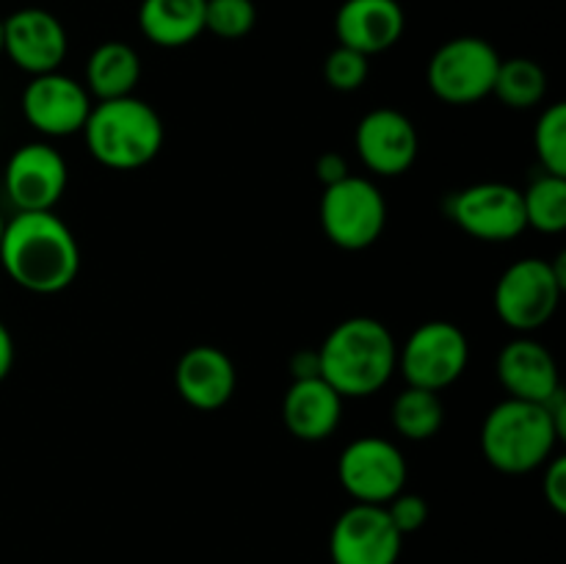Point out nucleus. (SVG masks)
<instances>
[{
  "label": "nucleus",
  "instance_id": "obj_9",
  "mask_svg": "<svg viewBox=\"0 0 566 564\" xmlns=\"http://www.w3.org/2000/svg\"><path fill=\"white\" fill-rule=\"evenodd\" d=\"M407 473V459L401 448L376 435L352 440L337 459V479L343 490L354 498V503L385 506L403 490Z\"/></svg>",
  "mask_w": 566,
  "mask_h": 564
},
{
  "label": "nucleus",
  "instance_id": "obj_4",
  "mask_svg": "<svg viewBox=\"0 0 566 564\" xmlns=\"http://www.w3.org/2000/svg\"><path fill=\"white\" fill-rule=\"evenodd\" d=\"M562 440L542 404L506 398L486 412L481 426V451L495 470L523 476L539 470Z\"/></svg>",
  "mask_w": 566,
  "mask_h": 564
},
{
  "label": "nucleus",
  "instance_id": "obj_17",
  "mask_svg": "<svg viewBox=\"0 0 566 564\" xmlns=\"http://www.w3.org/2000/svg\"><path fill=\"white\" fill-rule=\"evenodd\" d=\"M495 368L509 398H520V401L545 404L562 387L551 348L528 335L509 341L497 354Z\"/></svg>",
  "mask_w": 566,
  "mask_h": 564
},
{
  "label": "nucleus",
  "instance_id": "obj_1",
  "mask_svg": "<svg viewBox=\"0 0 566 564\" xmlns=\"http://www.w3.org/2000/svg\"><path fill=\"white\" fill-rule=\"evenodd\" d=\"M0 263L17 285L50 296L75 282L81 271V247L53 210L14 213L6 221Z\"/></svg>",
  "mask_w": 566,
  "mask_h": 564
},
{
  "label": "nucleus",
  "instance_id": "obj_11",
  "mask_svg": "<svg viewBox=\"0 0 566 564\" xmlns=\"http://www.w3.org/2000/svg\"><path fill=\"white\" fill-rule=\"evenodd\" d=\"M66 160L53 144L31 142L11 153L3 171V186L17 213L53 210L66 191Z\"/></svg>",
  "mask_w": 566,
  "mask_h": 564
},
{
  "label": "nucleus",
  "instance_id": "obj_31",
  "mask_svg": "<svg viewBox=\"0 0 566 564\" xmlns=\"http://www.w3.org/2000/svg\"><path fill=\"white\" fill-rule=\"evenodd\" d=\"M293 379H307V376H321L318 348L315 352H298L291 363Z\"/></svg>",
  "mask_w": 566,
  "mask_h": 564
},
{
  "label": "nucleus",
  "instance_id": "obj_13",
  "mask_svg": "<svg viewBox=\"0 0 566 564\" xmlns=\"http://www.w3.org/2000/svg\"><path fill=\"white\" fill-rule=\"evenodd\" d=\"M92 94L64 72L33 75L22 92V116L48 138H66L83 130L92 111Z\"/></svg>",
  "mask_w": 566,
  "mask_h": 564
},
{
  "label": "nucleus",
  "instance_id": "obj_8",
  "mask_svg": "<svg viewBox=\"0 0 566 564\" xmlns=\"http://www.w3.org/2000/svg\"><path fill=\"white\" fill-rule=\"evenodd\" d=\"M470 359L468 335L451 321H426L398 348V365L407 385L446 390L464 374Z\"/></svg>",
  "mask_w": 566,
  "mask_h": 564
},
{
  "label": "nucleus",
  "instance_id": "obj_21",
  "mask_svg": "<svg viewBox=\"0 0 566 564\" xmlns=\"http://www.w3.org/2000/svg\"><path fill=\"white\" fill-rule=\"evenodd\" d=\"M142 81V59L125 42H103L86 61V92L103 100L130 97Z\"/></svg>",
  "mask_w": 566,
  "mask_h": 564
},
{
  "label": "nucleus",
  "instance_id": "obj_23",
  "mask_svg": "<svg viewBox=\"0 0 566 564\" xmlns=\"http://www.w3.org/2000/svg\"><path fill=\"white\" fill-rule=\"evenodd\" d=\"M492 94H495L506 108H536L547 94V72L542 70L534 59H523V55L506 61L501 59Z\"/></svg>",
  "mask_w": 566,
  "mask_h": 564
},
{
  "label": "nucleus",
  "instance_id": "obj_16",
  "mask_svg": "<svg viewBox=\"0 0 566 564\" xmlns=\"http://www.w3.org/2000/svg\"><path fill=\"white\" fill-rule=\"evenodd\" d=\"M407 17L398 0H343L335 14L337 44L363 55H379L396 48Z\"/></svg>",
  "mask_w": 566,
  "mask_h": 564
},
{
  "label": "nucleus",
  "instance_id": "obj_3",
  "mask_svg": "<svg viewBox=\"0 0 566 564\" xmlns=\"http://www.w3.org/2000/svg\"><path fill=\"white\" fill-rule=\"evenodd\" d=\"M83 138L97 164L116 171H133L155 160L164 147V119L136 94L92 105Z\"/></svg>",
  "mask_w": 566,
  "mask_h": 564
},
{
  "label": "nucleus",
  "instance_id": "obj_24",
  "mask_svg": "<svg viewBox=\"0 0 566 564\" xmlns=\"http://www.w3.org/2000/svg\"><path fill=\"white\" fill-rule=\"evenodd\" d=\"M525 227L556 236L566 230V177L542 175L523 191Z\"/></svg>",
  "mask_w": 566,
  "mask_h": 564
},
{
  "label": "nucleus",
  "instance_id": "obj_28",
  "mask_svg": "<svg viewBox=\"0 0 566 564\" xmlns=\"http://www.w3.org/2000/svg\"><path fill=\"white\" fill-rule=\"evenodd\" d=\"M387 509V518L392 520V525L398 529V534L407 536L415 534L426 525L429 520V503H426L423 495H415V492H398L396 498L385 503Z\"/></svg>",
  "mask_w": 566,
  "mask_h": 564
},
{
  "label": "nucleus",
  "instance_id": "obj_22",
  "mask_svg": "<svg viewBox=\"0 0 566 564\" xmlns=\"http://www.w3.org/2000/svg\"><path fill=\"white\" fill-rule=\"evenodd\" d=\"M390 420L392 429L401 437H407V440H431L442 429V420H446V407L440 401V393L407 385L398 393L396 401H392Z\"/></svg>",
  "mask_w": 566,
  "mask_h": 564
},
{
  "label": "nucleus",
  "instance_id": "obj_2",
  "mask_svg": "<svg viewBox=\"0 0 566 564\" xmlns=\"http://www.w3.org/2000/svg\"><path fill=\"white\" fill-rule=\"evenodd\" d=\"M321 379L343 398H365L390 382L398 365V346L390 326L370 315L340 321L318 348Z\"/></svg>",
  "mask_w": 566,
  "mask_h": 564
},
{
  "label": "nucleus",
  "instance_id": "obj_26",
  "mask_svg": "<svg viewBox=\"0 0 566 564\" xmlns=\"http://www.w3.org/2000/svg\"><path fill=\"white\" fill-rule=\"evenodd\" d=\"M258 22L254 0H205V31L219 39H243Z\"/></svg>",
  "mask_w": 566,
  "mask_h": 564
},
{
  "label": "nucleus",
  "instance_id": "obj_30",
  "mask_svg": "<svg viewBox=\"0 0 566 564\" xmlns=\"http://www.w3.org/2000/svg\"><path fill=\"white\" fill-rule=\"evenodd\" d=\"M315 175H318V180L324 182V188H326V186H332V182L348 177L352 171H348L346 158H343L340 153H324L318 158V164H315Z\"/></svg>",
  "mask_w": 566,
  "mask_h": 564
},
{
  "label": "nucleus",
  "instance_id": "obj_5",
  "mask_svg": "<svg viewBox=\"0 0 566 564\" xmlns=\"http://www.w3.org/2000/svg\"><path fill=\"white\" fill-rule=\"evenodd\" d=\"M564 260V252L558 254V263L523 258L503 271L495 285V313L509 330L531 335L556 315L566 285Z\"/></svg>",
  "mask_w": 566,
  "mask_h": 564
},
{
  "label": "nucleus",
  "instance_id": "obj_12",
  "mask_svg": "<svg viewBox=\"0 0 566 564\" xmlns=\"http://www.w3.org/2000/svg\"><path fill=\"white\" fill-rule=\"evenodd\" d=\"M403 536L385 506L354 503L335 520L329 534L332 564H398Z\"/></svg>",
  "mask_w": 566,
  "mask_h": 564
},
{
  "label": "nucleus",
  "instance_id": "obj_20",
  "mask_svg": "<svg viewBox=\"0 0 566 564\" xmlns=\"http://www.w3.org/2000/svg\"><path fill=\"white\" fill-rule=\"evenodd\" d=\"M138 28L158 48H186L205 33V0H142Z\"/></svg>",
  "mask_w": 566,
  "mask_h": 564
},
{
  "label": "nucleus",
  "instance_id": "obj_18",
  "mask_svg": "<svg viewBox=\"0 0 566 564\" xmlns=\"http://www.w3.org/2000/svg\"><path fill=\"white\" fill-rule=\"evenodd\" d=\"M175 385L188 407L213 412L235 396V363L216 346H193L177 359Z\"/></svg>",
  "mask_w": 566,
  "mask_h": 564
},
{
  "label": "nucleus",
  "instance_id": "obj_29",
  "mask_svg": "<svg viewBox=\"0 0 566 564\" xmlns=\"http://www.w3.org/2000/svg\"><path fill=\"white\" fill-rule=\"evenodd\" d=\"M545 501L556 514H566V457H551L542 481Z\"/></svg>",
  "mask_w": 566,
  "mask_h": 564
},
{
  "label": "nucleus",
  "instance_id": "obj_19",
  "mask_svg": "<svg viewBox=\"0 0 566 564\" xmlns=\"http://www.w3.org/2000/svg\"><path fill=\"white\" fill-rule=\"evenodd\" d=\"M346 398L321 376L293 379L282 398V420L296 440L321 442L335 435Z\"/></svg>",
  "mask_w": 566,
  "mask_h": 564
},
{
  "label": "nucleus",
  "instance_id": "obj_27",
  "mask_svg": "<svg viewBox=\"0 0 566 564\" xmlns=\"http://www.w3.org/2000/svg\"><path fill=\"white\" fill-rule=\"evenodd\" d=\"M370 75V59L352 48L337 44L324 61V77L335 92H357Z\"/></svg>",
  "mask_w": 566,
  "mask_h": 564
},
{
  "label": "nucleus",
  "instance_id": "obj_7",
  "mask_svg": "<svg viewBox=\"0 0 566 564\" xmlns=\"http://www.w3.org/2000/svg\"><path fill=\"white\" fill-rule=\"evenodd\" d=\"M501 55L486 39L457 36L434 50L426 66L431 94L448 105H473L490 97Z\"/></svg>",
  "mask_w": 566,
  "mask_h": 564
},
{
  "label": "nucleus",
  "instance_id": "obj_34",
  "mask_svg": "<svg viewBox=\"0 0 566 564\" xmlns=\"http://www.w3.org/2000/svg\"><path fill=\"white\" fill-rule=\"evenodd\" d=\"M3 230H6V219L3 213H0V241H3Z\"/></svg>",
  "mask_w": 566,
  "mask_h": 564
},
{
  "label": "nucleus",
  "instance_id": "obj_32",
  "mask_svg": "<svg viewBox=\"0 0 566 564\" xmlns=\"http://www.w3.org/2000/svg\"><path fill=\"white\" fill-rule=\"evenodd\" d=\"M11 365H14V337H11V332L0 321V382L9 376Z\"/></svg>",
  "mask_w": 566,
  "mask_h": 564
},
{
  "label": "nucleus",
  "instance_id": "obj_15",
  "mask_svg": "<svg viewBox=\"0 0 566 564\" xmlns=\"http://www.w3.org/2000/svg\"><path fill=\"white\" fill-rule=\"evenodd\" d=\"M359 160L379 177H398L418 160V127L396 108H374L359 119L354 133Z\"/></svg>",
  "mask_w": 566,
  "mask_h": 564
},
{
  "label": "nucleus",
  "instance_id": "obj_33",
  "mask_svg": "<svg viewBox=\"0 0 566 564\" xmlns=\"http://www.w3.org/2000/svg\"><path fill=\"white\" fill-rule=\"evenodd\" d=\"M0 55H3V20H0Z\"/></svg>",
  "mask_w": 566,
  "mask_h": 564
},
{
  "label": "nucleus",
  "instance_id": "obj_25",
  "mask_svg": "<svg viewBox=\"0 0 566 564\" xmlns=\"http://www.w3.org/2000/svg\"><path fill=\"white\" fill-rule=\"evenodd\" d=\"M534 149L547 175L566 177V105L553 103L539 114L534 127Z\"/></svg>",
  "mask_w": 566,
  "mask_h": 564
},
{
  "label": "nucleus",
  "instance_id": "obj_14",
  "mask_svg": "<svg viewBox=\"0 0 566 564\" xmlns=\"http://www.w3.org/2000/svg\"><path fill=\"white\" fill-rule=\"evenodd\" d=\"M66 50V28L53 11L28 6L3 20V55H9L11 64L31 77L59 72Z\"/></svg>",
  "mask_w": 566,
  "mask_h": 564
},
{
  "label": "nucleus",
  "instance_id": "obj_10",
  "mask_svg": "<svg viewBox=\"0 0 566 564\" xmlns=\"http://www.w3.org/2000/svg\"><path fill=\"white\" fill-rule=\"evenodd\" d=\"M451 219L475 241L506 243L523 236V191L509 182H475L451 199Z\"/></svg>",
  "mask_w": 566,
  "mask_h": 564
},
{
  "label": "nucleus",
  "instance_id": "obj_6",
  "mask_svg": "<svg viewBox=\"0 0 566 564\" xmlns=\"http://www.w3.org/2000/svg\"><path fill=\"white\" fill-rule=\"evenodd\" d=\"M321 227L346 252L374 247L387 227L385 194L368 177L348 175L332 182L321 197Z\"/></svg>",
  "mask_w": 566,
  "mask_h": 564
}]
</instances>
